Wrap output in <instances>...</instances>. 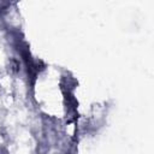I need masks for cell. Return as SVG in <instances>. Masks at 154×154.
Returning a JSON list of instances; mask_svg holds the SVG:
<instances>
[{
	"label": "cell",
	"instance_id": "obj_1",
	"mask_svg": "<svg viewBox=\"0 0 154 154\" xmlns=\"http://www.w3.org/2000/svg\"><path fill=\"white\" fill-rule=\"evenodd\" d=\"M12 0H0V12L5 11L10 5H11Z\"/></svg>",
	"mask_w": 154,
	"mask_h": 154
}]
</instances>
